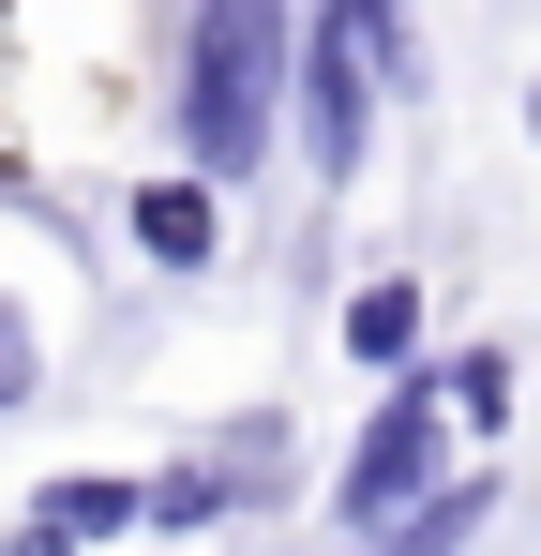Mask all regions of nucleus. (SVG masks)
<instances>
[{
  "mask_svg": "<svg viewBox=\"0 0 541 556\" xmlns=\"http://www.w3.org/2000/svg\"><path fill=\"white\" fill-rule=\"evenodd\" d=\"M331 346H347L361 376L422 362V346H437V301H422V271H361L347 301H331Z\"/></svg>",
  "mask_w": 541,
  "mask_h": 556,
  "instance_id": "nucleus-6",
  "label": "nucleus"
},
{
  "mask_svg": "<svg viewBox=\"0 0 541 556\" xmlns=\"http://www.w3.org/2000/svg\"><path fill=\"white\" fill-rule=\"evenodd\" d=\"M437 466H451V406H437V376H422V362H391V376H376V406H361V437H347V466H331V542H376Z\"/></svg>",
  "mask_w": 541,
  "mask_h": 556,
  "instance_id": "nucleus-4",
  "label": "nucleus"
},
{
  "mask_svg": "<svg viewBox=\"0 0 541 556\" xmlns=\"http://www.w3.org/2000/svg\"><path fill=\"white\" fill-rule=\"evenodd\" d=\"M527 136H541V76H527Z\"/></svg>",
  "mask_w": 541,
  "mask_h": 556,
  "instance_id": "nucleus-11",
  "label": "nucleus"
},
{
  "mask_svg": "<svg viewBox=\"0 0 541 556\" xmlns=\"http://www.w3.org/2000/svg\"><path fill=\"white\" fill-rule=\"evenodd\" d=\"M422 91V30H406V0H301V46H286V136H301V166L316 195H347L376 166V105Z\"/></svg>",
  "mask_w": 541,
  "mask_h": 556,
  "instance_id": "nucleus-2",
  "label": "nucleus"
},
{
  "mask_svg": "<svg viewBox=\"0 0 541 556\" xmlns=\"http://www.w3.org/2000/svg\"><path fill=\"white\" fill-rule=\"evenodd\" d=\"M286 452H301V421H286V406L211 421L180 466L136 481V527H151V542H211V527H241V511H286Z\"/></svg>",
  "mask_w": 541,
  "mask_h": 556,
  "instance_id": "nucleus-3",
  "label": "nucleus"
},
{
  "mask_svg": "<svg viewBox=\"0 0 541 556\" xmlns=\"http://www.w3.org/2000/svg\"><path fill=\"white\" fill-rule=\"evenodd\" d=\"M347 556H376V542H347Z\"/></svg>",
  "mask_w": 541,
  "mask_h": 556,
  "instance_id": "nucleus-12",
  "label": "nucleus"
},
{
  "mask_svg": "<svg viewBox=\"0 0 541 556\" xmlns=\"http://www.w3.org/2000/svg\"><path fill=\"white\" fill-rule=\"evenodd\" d=\"M0 556H61V542H46V527H0Z\"/></svg>",
  "mask_w": 541,
  "mask_h": 556,
  "instance_id": "nucleus-10",
  "label": "nucleus"
},
{
  "mask_svg": "<svg viewBox=\"0 0 541 556\" xmlns=\"http://www.w3.org/2000/svg\"><path fill=\"white\" fill-rule=\"evenodd\" d=\"M15 406H46V346H30V331H0V421H15Z\"/></svg>",
  "mask_w": 541,
  "mask_h": 556,
  "instance_id": "nucleus-9",
  "label": "nucleus"
},
{
  "mask_svg": "<svg viewBox=\"0 0 541 556\" xmlns=\"http://www.w3.org/2000/svg\"><path fill=\"white\" fill-rule=\"evenodd\" d=\"M422 376H437L451 437H512V346H422Z\"/></svg>",
  "mask_w": 541,
  "mask_h": 556,
  "instance_id": "nucleus-8",
  "label": "nucleus"
},
{
  "mask_svg": "<svg viewBox=\"0 0 541 556\" xmlns=\"http://www.w3.org/2000/svg\"><path fill=\"white\" fill-rule=\"evenodd\" d=\"M30 527H46L61 556L136 542V466H61V481H30Z\"/></svg>",
  "mask_w": 541,
  "mask_h": 556,
  "instance_id": "nucleus-7",
  "label": "nucleus"
},
{
  "mask_svg": "<svg viewBox=\"0 0 541 556\" xmlns=\"http://www.w3.org/2000/svg\"><path fill=\"white\" fill-rule=\"evenodd\" d=\"M286 46H301V0H180L166 121H180V166L211 195L270 181V151H286Z\"/></svg>",
  "mask_w": 541,
  "mask_h": 556,
  "instance_id": "nucleus-1",
  "label": "nucleus"
},
{
  "mask_svg": "<svg viewBox=\"0 0 541 556\" xmlns=\"http://www.w3.org/2000/svg\"><path fill=\"white\" fill-rule=\"evenodd\" d=\"M121 241L151 271H226V195L196 181V166H136L121 181Z\"/></svg>",
  "mask_w": 541,
  "mask_h": 556,
  "instance_id": "nucleus-5",
  "label": "nucleus"
}]
</instances>
